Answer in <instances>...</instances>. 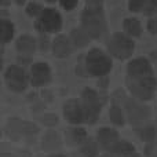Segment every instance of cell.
I'll list each match as a JSON object with an SVG mask.
<instances>
[{
    "label": "cell",
    "mask_w": 157,
    "mask_h": 157,
    "mask_svg": "<svg viewBox=\"0 0 157 157\" xmlns=\"http://www.w3.org/2000/svg\"><path fill=\"white\" fill-rule=\"evenodd\" d=\"M84 65L90 76L102 77L110 73L113 68V61L110 58V54H106L99 48H91L84 57Z\"/></svg>",
    "instance_id": "1"
},
{
    "label": "cell",
    "mask_w": 157,
    "mask_h": 157,
    "mask_svg": "<svg viewBox=\"0 0 157 157\" xmlns=\"http://www.w3.org/2000/svg\"><path fill=\"white\" fill-rule=\"evenodd\" d=\"M106 47H108V54H110V57L119 61H125L132 57L135 51V41L124 32H114L109 37Z\"/></svg>",
    "instance_id": "2"
},
{
    "label": "cell",
    "mask_w": 157,
    "mask_h": 157,
    "mask_svg": "<svg viewBox=\"0 0 157 157\" xmlns=\"http://www.w3.org/2000/svg\"><path fill=\"white\" fill-rule=\"evenodd\" d=\"M81 28L90 35L92 40L101 39L108 30V22L103 10H88L84 8L81 13Z\"/></svg>",
    "instance_id": "3"
},
{
    "label": "cell",
    "mask_w": 157,
    "mask_h": 157,
    "mask_svg": "<svg viewBox=\"0 0 157 157\" xmlns=\"http://www.w3.org/2000/svg\"><path fill=\"white\" fill-rule=\"evenodd\" d=\"M125 86H127L128 91L132 94L134 98L145 102V101H150L155 97V91L157 88V80L155 76H147V77L127 76L125 77Z\"/></svg>",
    "instance_id": "4"
},
{
    "label": "cell",
    "mask_w": 157,
    "mask_h": 157,
    "mask_svg": "<svg viewBox=\"0 0 157 157\" xmlns=\"http://www.w3.org/2000/svg\"><path fill=\"white\" fill-rule=\"evenodd\" d=\"M80 99L84 109V123L94 124L98 120V117H99L101 110H102V105H103L99 94L95 90L87 87V88H84L81 91Z\"/></svg>",
    "instance_id": "5"
},
{
    "label": "cell",
    "mask_w": 157,
    "mask_h": 157,
    "mask_svg": "<svg viewBox=\"0 0 157 157\" xmlns=\"http://www.w3.org/2000/svg\"><path fill=\"white\" fill-rule=\"evenodd\" d=\"M35 28L39 33H58L62 29V17L55 8H44L35 19Z\"/></svg>",
    "instance_id": "6"
},
{
    "label": "cell",
    "mask_w": 157,
    "mask_h": 157,
    "mask_svg": "<svg viewBox=\"0 0 157 157\" xmlns=\"http://www.w3.org/2000/svg\"><path fill=\"white\" fill-rule=\"evenodd\" d=\"M6 86L13 92H24L30 83V78L25 72L24 66L21 65H10L4 72Z\"/></svg>",
    "instance_id": "7"
},
{
    "label": "cell",
    "mask_w": 157,
    "mask_h": 157,
    "mask_svg": "<svg viewBox=\"0 0 157 157\" xmlns=\"http://www.w3.org/2000/svg\"><path fill=\"white\" fill-rule=\"evenodd\" d=\"M124 112L128 121L134 127H138V125L147 123V120L150 117L149 106L141 103L139 99H136V98H127V101L124 102Z\"/></svg>",
    "instance_id": "8"
},
{
    "label": "cell",
    "mask_w": 157,
    "mask_h": 157,
    "mask_svg": "<svg viewBox=\"0 0 157 157\" xmlns=\"http://www.w3.org/2000/svg\"><path fill=\"white\" fill-rule=\"evenodd\" d=\"M6 130L13 136H32L39 132L37 124L28 120H22L18 117H13L7 121Z\"/></svg>",
    "instance_id": "9"
},
{
    "label": "cell",
    "mask_w": 157,
    "mask_h": 157,
    "mask_svg": "<svg viewBox=\"0 0 157 157\" xmlns=\"http://www.w3.org/2000/svg\"><path fill=\"white\" fill-rule=\"evenodd\" d=\"M62 113L66 121L73 125L84 123V109L81 99H76V98L68 99L62 106Z\"/></svg>",
    "instance_id": "10"
},
{
    "label": "cell",
    "mask_w": 157,
    "mask_h": 157,
    "mask_svg": "<svg viewBox=\"0 0 157 157\" xmlns=\"http://www.w3.org/2000/svg\"><path fill=\"white\" fill-rule=\"evenodd\" d=\"M29 78L30 84L33 87H44L51 81L52 75H51V68L48 63L46 62H36L30 66L29 72Z\"/></svg>",
    "instance_id": "11"
},
{
    "label": "cell",
    "mask_w": 157,
    "mask_h": 157,
    "mask_svg": "<svg viewBox=\"0 0 157 157\" xmlns=\"http://www.w3.org/2000/svg\"><path fill=\"white\" fill-rule=\"evenodd\" d=\"M127 76L132 77H147L155 76L153 66L150 61L145 57H136L127 65Z\"/></svg>",
    "instance_id": "12"
},
{
    "label": "cell",
    "mask_w": 157,
    "mask_h": 157,
    "mask_svg": "<svg viewBox=\"0 0 157 157\" xmlns=\"http://www.w3.org/2000/svg\"><path fill=\"white\" fill-rule=\"evenodd\" d=\"M120 141L119 132L114 128L110 127H102L97 131V142L99 145L101 149L106 150V152H112L116 144Z\"/></svg>",
    "instance_id": "13"
},
{
    "label": "cell",
    "mask_w": 157,
    "mask_h": 157,
    "mask_svg": "<svg viewBox=\"0 0 157 157\" xmlns=\"http://www.w3.org/2000/svg\"><path fill=\"white\" fill-rule=\"evenodd\" d=\"M75 47L72 44L69 36L66 35H58L55 36V39L52 40L51 46V52L54 57L57 58H68L69 55L73 52Z\"/></svg>",
    "instance_id": "14"
},
{
    "label": "cell",
    "mask_w": 157,
    "mask_h": 157,
    "mask_svg": "<svg viewBox=\"0 0 157 157\" xmlns=\"http://www.w3.org/2000/svg\"><path fill=\"white\" fill-rule=\"evenodd\" d=\"M128 10L147 17L157 15V0H128Z\"/></svg>",
    "instance_id": "15"
},
{
    "label": "cell",
    "mask_w": 157,
    "mask_h": 157,
    "mask_svg": "<svg viewBox=\"0 0 157 157\" xmlns=\"http://www.w3.org/2000/svg\"><path fill=\"white\" fill-rule=\"evenodd\" d=\"M15 48L19 55H33L37 48V40L30 35H21L15 41Z\"/></svg>",
    "instance_id": "16"
},
{
    "label": "cell",
    "mask_w": 157,
    "mask_h": 157,
    "mask_svg": "<svg viewBox=\"0 0 157 157\" xmlns=\"http://www.w3.org/2000/svg\"><path fill=\"white\" fill-rule=\"evenodd\" d=\"M62 146V138L54 130H48L41 138V149L46 152H55Z\"/></svg>",
    "instance_id": "17"
},
{
    "label": "cell",
    "mask_w": 157,
    "mask_h": 157,
    "mask_svg": "<svg viewBox=\"0 0 157 157\" xmlns=\"http://www.w3.org/2000/svg\"><path fill=\"white\" fill-rule=\"evenodd\" d=\"M69 39H71L75 48H84V47L88 46L90 41L92 40V39L90 37V35L81 26L72 29L71 33H69Z\"/></svg>",
    "instance_id": "18"
},
{
    "label": "cell",
    "mask_w": 157,
    "mask_h": 157,
    "mask_svg": "<svg viewBox=\"0 0 157 157\" xmlns=\"http://www.w3.org/2000/svg\"><path fill=\"white\" fill-rule=\"evenodd\" d=\"M142 24L139 19L134 18V17H130V18H125L123 21V32L125 35H128L132 39H136V37H141L142 35Z\"/></svg>",
    "instance_id": "19"
},
{
    "label": "cell",
    "mask_w": 157,
    "mask_h": 157,
    "mask_svg": "<svg viewBox=\"0 0 157 157\" xmlns=\"http://www.w3.org/2000/svg\"><path fill=\"white\" fill-rule=\"evenodd\" d=\"M66 141L72 145H83L88 139L87 132L83 127H72L65 132Z\"/></svg>",
    "instance_id": "20"
},
{
    "label": "cell",
    "mask_w": 157,
    "mask_h": 157,
    "mask_svg": "<svg viewBox=\"0 0 157 157\" xmlns=\"http://www.w3.org/2000/svg\"><path fill=\"white\" fill-rule=\"evenodd\" d=\"M135 131H136V134H138L139 139L144 142H147V144L153 142L157 138V127L153 124L145 123V124L135 127Z\"/></svg>",
    "instance_id": "21"
},
{
    "label": "cell",
    "mask_w": 157,
    "mask_h": 157,
    "mask_svg": "<svg viewBox=\"0 0 157 157\" xmlns=\"http://www.w3.org/2000/svg\"><path fill=\"white\" fill-rule=\"evenodd\" d=\"M0 32H2V44L10 43L14 39V35H15V25L11 21H8L7 18H2V22H0Z\"/></svg>",
    "instance_id": "22"
},
{
    "label": "cell",
    "mask_w": 157,
    "mask_h": 157,
    "mask_svg": "<svg viewBox=\"0 0 157 157\" xmlns=\"http://www.w3.org/2000/svg\"><path fill=\"white\" fill-rule=\"evenodd\" d=\"M112 155L120 156V157H130L135 155V146L128 141H119L116 144V146L112 149Z\"/></svg>",
    "instance_id": "23"
},
{
    "label": "cell",
    "mask_w": 157,
    "mask_h": 157,
    "mask_svg": "<svg viewBox=\"0 0 157 157\" xmlns=\"http://www.w3.org/2000/svg\"><path fill=\"white\" fill-rule=\"evenodd\" d=\"M125 113L120 106L117 105H112V108L109 109V120L112 121L113 125H117V127H123L125 124Z\"/></svg>",
    "instance_id": "24"
},
{
    "label": "cell",
    "mask_w": 157,
    "mask_h": 157,
    "mask_svg": "<svg viewBox=\"0 0 157 157\" xmlns=\"http://www.w3.org/2000/svg\"><path fill=\"white\" fill-rule=\"evenodd\" d=\"M98 149H99V145L97 139L88 138L83 145H80V153L83 157H97Z\"/></svg>",
    "instance_id": "25"
},
{
    "label": "cell",
    "mask_w": 157,
    "mask_h": 157,
    "mask_svg": "<svg viewBox=\"0 0 157 157\" xmlns=\"http://www.w3.org/2000/svg\"><path fill=\"white\" fill-rule=\"evenodd\" d=\"M39 120H40V123L43 125H46V127H54V125H57L58 121H59V119H58V116L55 113H43L39 117Z\"/></svg>",
    "instance_id": "26"
},
{
    "label": "cell",
    "mask_w": 157,
    "mask_h": 157,
    "mask_svg": "<svg viewBox=\"0 0 157 157\" xmlns=\"http://www.w3.org/2000/svg\"><path fill=\"white\" fill-rule=\"evenodd\" d=\"M51 46H52V41L50 40L48 33H40V36L37 39V48L40 51H47V50L51 48Z\"/></svg>",
    "instance_id": "27"
},
{
    "label": "cell",
    "mask_w": 157,
    "mask_h": 157,
    "mask_svg": "<svg viewBox=\"0 0 157 157\" xmlns=\"http://www.w3.org/2000/svg\"><path fill=\"white\" fill-rule=\"evenodd\" d=\"M44 10V7L43 6H40L39 3H33V2H30L29 4L26 6V14L29 17H32V18H37L39 15L41 14V11Z\"/></svg>",
    "instance_id": "28"
},
{
    "label": "cell",
    "mask_w": 157,
    "mask_h": 157,
    "mask_svg": "<svg viewBox=\"0 0 157 157\" xmlns=\"http://www.w3.org/2000/svg\"><path fill=\"white\" fill-rule=\"evenodd\" d=\"M112 101H113V105H124V102L127 101V97H125L124 91H120V90H117V91H114V94H112Z\"/></svg>",
    "instance_id": "29"
},
{
    "label": "cell",
    "mask_w": 157,
    "mask_h": 157,
    "mask_svg": "<svg viewBox=\"0 0 157 157\" xmlns=\"http://www.w3.org/2000/svg\"><path fill=\"white\" fill-rule=\"evenodd\" d=\"M146 29L150 35H157V15H153L147 19Z\"/></svg>",
    "instance_id": "30"
},
{
    "label": "cell",
    "mask_w": 157,
    "mask_h": 157,
    "mask_svg": "<svg viewBox=\"0 0 157 157\" xmlns=\"http://www.w3.org/2000/svg\"><path fill=\"white\" fill-rule=\"evenodd\" d=\"M86 8H88V10H103V0H86Z\"/></svg>",
    "instance_id": "31"
},
{
    "label": "cell",
    "mask_w": 157,
    "mask_h": 157,
    "mask_svg": "<svg viewBox=\"0 0 157 157\" xmlns=\"http://www.w3.org/2000/svg\"><path fill=\"white\" fill-rule=\"evenodd\" d=\"M59 4L65 11H72L77 7L78 0H59Z\"/></svg>",
    "instance_id": "32"
},
{
    "label": "cell",
    "mask_w": 157,
    "mask_h": 157,
    "mask_svg": "<svg viewBox=\"0 0 157 157\" xmlns=\"http://www.w3.org/2000/svg\"><path fill=\"white\" fill-rule=\"evenodd\" d=\"M109 86V75L108 76H102V77H98V87L102 90H106Z\"/></svg>",
    "instance_id": "33"
},
{
    "label": "cell",
    "mask_w": 157,
    "mask_h": 157,
    "mask_svg": "<svg viewBox=\"0 0 157 157\" xmlns=\"http://www.w3.org/2000/svg\"><path fill=\"white\" fill-rule=\"evenodd\" d=\"M48 157H68V156L62 155V153H52V155H50Z\"/></svg>",
    "instance_id": "34"
},
{
    "label": "cell",
    "mask_w": 157,
    "mask_h": 157,
    "mask_svg": "<svg viewBox=\"0 0 157 157\" xmlns=\"http://www.w3.org/2000/svg\"><path fill=\"white\" fill-rule=\"evenodd\" d=\"M10 3H11V0H2V6H3V7H7Z\"/></svg>",
    "instance_id": "35"
},
{
    "label": "cell",
    "mask_w": 157,
    "mask_h": 157,
    "mask_svg": "<svg viewBox=\"0 0 157 157\" xmlns=\"http://www.w3.org/2000/svg\"><path fill=\"white\" fill-rule=\"evenodd\" d=\"M0 157H14V156L13 155H8V153H2Z\"/></svg>",
    "instance_id": "36"
},
{
    "label": "cell",
    "mask_w": 157,
    "mask_h": 157,
    "mask_svg": "<svg viewBox=\"0 0 157 157\" xmlns=\"http://www.w3.org/2000/svg\"><path fill=\"white\" fill-rule=\"evenodd\" d=\"M15 3H17L18 6H22V4L25 3V0H15Z\"/></svg>",
    "instance_id": "37"
},
{
    "label": "cell",
    "mask_w": 157,
    "mask_h": 157,
    "mask_svg": "<svg viewBox=\"0 0 157 157\" xmlns=\"http://www.w3.org/2000/svg\"><path fill=\"white\" fill-rule=\"evenodd\" d=\"M101 157H113V155H112L110 152H108L106 155H103V156H101Z\"/></svg>",
    "instance_id": "38"
},
{
    "label": "cell",
    "mask_w": 157,
    "mask_h": 157,
    "mask_svg": "<svg viewBox=\"0 0 157 157\" xmlns=\"http://www.w3.org/2000/svg\"><path fill=\"white\" fill-rule=\"evenodd\" d=\"M152 57L155 58V59H157V51H156V52H153V54H152Z\"/></svg>",
    "instance_id": "39"
},
{
    "label": "cell",
    "mask_w": 157,
    "mask_h": 157,
    "mask_svg": "<svg viewBox=\"0 0 157 157\" xmlns=\"http://www.w3.org/2000/svg\"><path fill=\"white\" fill-rule=\"evenodd\" d=\"M46 2H47V3H55L57 0H46Z\"/></svg>",
    "instance_id": "40"
}]
</instances>
